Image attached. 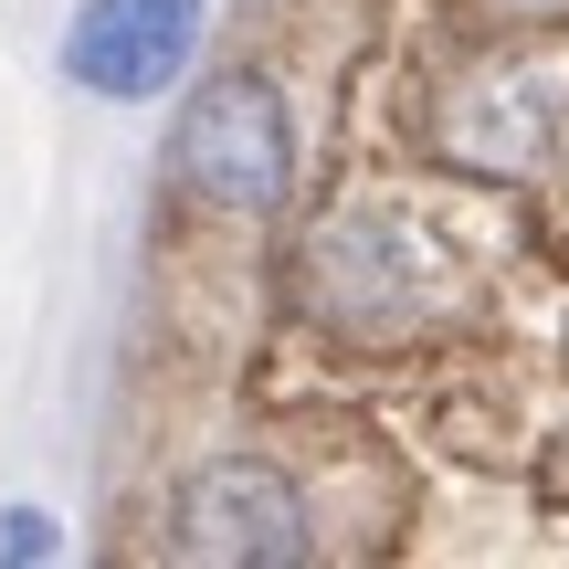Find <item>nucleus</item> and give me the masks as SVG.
I'll use <instances>...</instances> for the list:
<instances>
[{"label":"nucleus","instance_id":"4","mask_svg":"<svg viewBox=\"0 0 569 569\" xmlns=\"http://www.w3.org/2000/svg\"><path fill=\"white\" fill-rule=\"evenodd\" d=\"M42 549H53V517H32V507L0 517V559H42Z\"/></svg>","mask_w":569,"mask_h":569},{"label":"nucleus","instance_id":"1","mask_svg":"<svg viewBox=\"0 0 569 569\" xmlns=\"http://www.w3.org/2000/svg\"><path fill=\"white\" fill-rule=\"evenodd\" d=\"M169 159H180V180L201 190L211 211H243V222H253V211H274L284 190H296V117H284L274 74L232 63V74L190 84Z\"/></svg>","mask_w":569,"mask_h":569},{"label":"nucleus","instance_id":"3","mask_svg":"<svg viewBox=\"0 0 569 569\" xmlns=\"http://www.w3.org/2000/svg\"><path fill=\"white\" fill-rule=\"evenodd\" d=\"M201 21H211V0H84L63 21V74L84 96H117V106L169 96L180 63L201 53Z\"/></svg>","mask_w":569,"mask_h":569},{"label":"nucleus","instance_id":"5","mask_svg":"<svg viewBox=\"0 0 569 569\" xmlns=\"http://www.w3.org/2000/svg\"><path fill=\"white\" fill-rule=\"evenodd\" d=\"M528 11H559V0H528Z\"/></svg>","mask_w":569,"mask_h":569},{"label":"nucleus","instance_id":"2","mask_svg":"<svg viewBox=\"0 0 569 569\" xmlns=\"http://www.w3.org/2000/svg\"><path fill=\"white\" fill-rule=\"evenodd\" d=\"M306 549H317L306 496L274 465H201L169 507V559H190V569H284Z\"/></svg>","mask_w":569,"mask_h":569}]
</instances>
